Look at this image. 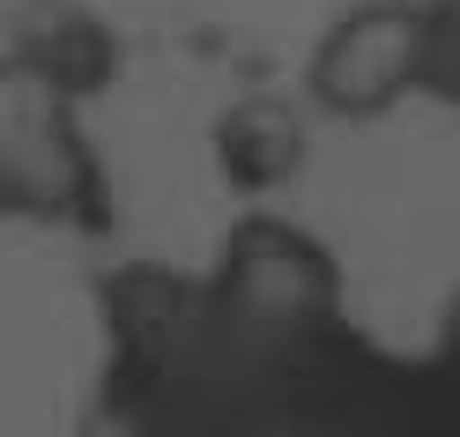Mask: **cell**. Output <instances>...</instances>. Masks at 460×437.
Instances as JSON below:
<instances>
[{
    "label": "cell",
    "mask_w": 460,
    "mask_h": 437,
    "mask_svg": "<svg viewBox=\"0 0 460 437\" xmlns=\"http://www.w3.org/2000/svg\"><path fill=\"white\" fill-rule=\"evenodd\" d=\"M104 400L134 437H394L409 371L341 311L334 252L252 208L208 275L134 267L104 289Z\"/></svg>",
    "instance_id": "1"
},
{
    "label": "cell",
    "mask_w": 460,
    "mask_h": 437,
    "mask_svg": "<svg viewBox=\"0 0 460 437\" xmlns=\"http://www.w3.org/2000/svg\"><path fill=\"white\" fill-rule=\"evenodd\" d=\"M0 215L45 230L111 223V179L82 134V97L22 52H0Z\"/></svg>",
    "instance_id": "2"
},
{
    "label": "cell",
    "mask_w": 460,
    "mask_h": 437,
    "mask_svg": "<svg viewBox=\"0 0 460 437\" xmlns=\"http://www.w3.org/2000/svg\"><path fill=\"white\" fill-rule=\"evenodd\" d=\"M430 74H438V15H430V0H357L312 38L297 97H305V111L364 127V119L401 111L409 97H430Z\"/></svg>",
    "instance_id": "3"
},
{
    "label": "cell",
    "mask_w": 460,
    "mask_h": 437,
    "mask_svg": "<svg viewBox=\"0 0 460 437\" xmlns=\"http://www.w3.org/2000/svg\"><path fill=\"white\" fill-rule=\"evenodd\" d=\"M208 149H216V170L230 179V193L275 200V193L305 170V149H312L305 97H282V90H252V97H238V104L216 119Z\"/></svg>",
    "instance_id": "4"
},
{
    "label": "cell",
    "mask_w": 460,
    "mask_h": 437,
    "mask_svg": "<svg viewBox=\"0 0 460 437\" xmlns=\"http://www.w3.org/2000/svg\"><path fill=\"white\" fill-rule=\"evenodd\" d=\"M438 356L460 363V289H453V304H446V327H438Z\"/></svg>",
    "instance_id": "5"
}]
</instances>
